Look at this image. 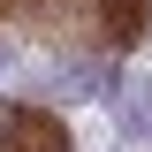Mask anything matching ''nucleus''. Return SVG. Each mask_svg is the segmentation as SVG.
<instances>
[{
	"mask_svg": "<svg viewBox=\"0 0 152 152\" xmlns=\"http://www.w3.org/2000/svg\"><path fill=\"white\" fill-rule=\"evenodd\" d=\"M114 84H122V76H114V61H84V69H69L53 84L61 99H114Z\"/></svg>",
	"mask_w": 152,
	"mask_h": 152,
	"instance_id": "obj_1",
	"label": "nucleus"
},
{
	"mask_svg": "<svg viewBox=\"0 0 152 152\" xmlns=\"http://www.w3.org/2000/svg\"><path fill=\"white\" fill-rule=\"evenodd\" d=\"M122 137H129V145H145V137H152V76L122 91Z\"/></svg>",
	"mask_w": 152,
	"mask_h": 152,
	"instance_id": "obj_2",
	"label": "nucleus"
}]
</instances>
